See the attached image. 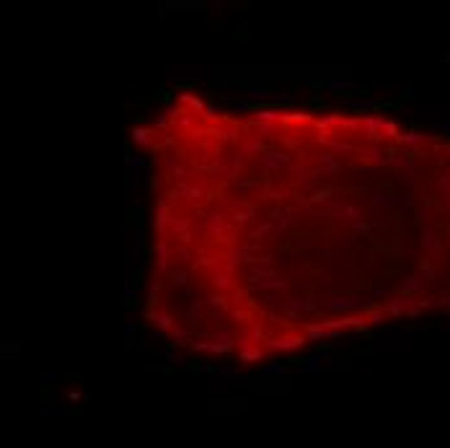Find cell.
I'll use <instances>...</instances> for the list:
<instances>
[{
	"label": "cell",
	"instance_id": "obj_33",
	"mask_svg": "<svg viewBox=\"0 0 450 448\" xmlns=\"http://www.w3.org/2000/svg\"><path fill=\"white\" fill-rule=\"evenodd\" d=\"M269 228H272L269 223H264V225H259V228H256V231L251 233V239H259V236H264V233H267V231H269Z\"/></svg>",
	"mask_w": 450,
	"mask_h": 448
},
{
	"label": "cell",
	"instance_id": "obj_26",
	"mask_svg": "<svg viewBox=\"0 0 450 448\" xmlns=\"http://www.w3.org/2000/svg\"><path fill=\"white\" fill-rule=\"evenodd\" d=\"M380 132H385L388 138H399V127H396V122H391V120H385V122H383Z\"/></svg>",
	"mask_w": 450,
	"mask_h": 448
},
{
	"label": "cell",
	"instance_id": "obj_38",
	"mask_svg": "<svg viewBox=\"0 0 450 448\" xmlns=\"http://www.w3.org/2000/svg\"><path fill=\"white\" fill-rule=\"evenodd\" d=\"M57 378H62L60 373H49V371H47V373H44V376H42V381H44V383H49V381H57Z\"/></svg>",
	"mask_w": 450,
	"mask_h": 448
},
{
	"label": "cell",
	"instance_id": "obj_10",
	"mask_svg": "<svg viewBox=\"0 0 450 448\" xmlns=\"http://www.w3.org/2000/svg\"><path fill=\"white\" fill-rule=\"evenodd\" d=\"M336 210L344 218H350L352 223H360V218H362V213H360V207H357L355 199H352V202H347V199H344V202H336Z\"/></svg>",
	"mask_w": 450,
	"mask_h": 448
},
{
	"label": "cell",
	"instance_id": "obj_19",
	"mask_svg": "<svg viewBox=\"0 0 450 448\" xmlns=\"http://www.w3.org/2000/svg\"><path fill=\"white\" fill-rule=\"evenodd\" d=\"M378 104H380L378 99H362V101H355L352 109H355V112H370V109H375Z\"/></svg>",
	"mask_w": 450,
	"mask_h": 448
},
{
	"label": "cell",
	"instance_id": "obj_14",
	"mask_svg": "<svg viewBox=\"0 0 450 448\" xmlns=\"http://www.w3.org/2000/svg\"><path fill=\"white\" fill-rule=\"evenodd\" d=\"M287 371H290L287 363H274V360H269V363L261 365V373H267V376H284Z\"/></svg>",
	"mask_w": 450,
	"mask_h": 448
},
{
	"label": "cell",
	"instance_id": "obj_40",
	"mask_svg": "<svg viewBox=\"0 0 450 448\" xmlns=\"http://www.w3.org/2000/svg\"><path fill=\"white\" fill-rule=\"evenodd\" d=\"M122 296H124L127 300H130V298H135V296H137V288H124V290H122Z\"/></svg>",
	"mask_w": 450,
	"mask_h": 448
},
{
	"label": "cell",
	"instance_id": "obj_34",
	"mask_svg": "<svg viewBox=\"0 0 450 448\" xmlns=\"http://www.w3.org/2000/svg\"><path fill=\"white\" fill-rule=\"evenodd\" d=\"M215 285L228 288V285H231V277H228V275H217V277H215Z\"/></svg>",
	"mask_w": 450,
	"mask_h": 448
},
{
	"label": "cell",
	"instance_id": "obj_9",
	"mask_svg": "<svg viewBox=\"0 0 450 448\" xmlns=\"http://www.w3.org/2000/svg\"><path fill=\"white\" fill-rule=\"evenodd\" d=\"M246 99L254 104V101H274V96H272V91H267V88H261V86H249L246 88Z\"/></svg>",
	"mask_w": 450,
	"mask_h": 448
},
{
	"label": "cell",
	"instance_id": "obj_18",
	"mask_svg": "<svg viewBox=\"0 0 450 448\" xmlns=\"http://www.w3.org/2000/svg\"><path fill=\"white\" fill-rule=\"evenodd\" d=\"M425 288V280L419 277H406L403 282H399V290H422Z\"/></svg>",
	"mask_w": 450,
	"mask_h": 448
},
{
	"label": "cell",
	"instance_id": "obj_5",
	"mask_svg": "<svg viewBox=\"0 0 450 448\" xmlns=\"http://www.w3.org/2000/svg\"><path fill=\"white\" fill-rule=\"evenodd\" d=\"M130 138H132L135 145H140V148H153L155 145V132L148 130V127H135L130 132Z\"/></svg>",
	"mask_w": 450,
	"mask_h": 448
},
{
	"label": "cell",
	"instance_id": "obj_11",
	"mask_svg": "<svg viewBox=\"0 0 450 448\" xmlns=\"http://www.w3.org/2000/svg\"><path fill=\"white\" fill-rule=\"evenodd\" d=\"M290 158L284 153H261V163L267 169H280V166H284Z\"/></svg>",
	"mask_w": 450,
	"mask_h": 448
},
{
	"label": "cell",
	"instance_id": "obj_6",
	"mask_svg": "<svg viewBox=\"0 0 450 448\" xmlns=\"http://www.w3.org/2000/svg\"><path fill=\"white\" fill-rule=\"evenodd\" d=\"M324 363H326V355L316 350V352H310L308 360L300 365V373H321L324 371Z\"/></svg>",
	"mask_w": 450,
	"mask_h": 448
},
{
	"label": "cell",
	"instance_id": "obj_44",
	"mask_svg": "<svg viewBox=\"0 0 450 448\" xmlns=\"http://www.w3.org/2000/svg\"><path fill=\"white\" fill-rule=\"evenodd\" d=\"M383 225H385L383 218H380V215H373V228H383Z\"/></svg>",
	"mask_w": 450,
	"mask_h": 448
},
{
	"label": "cell",
	"instance_id": "obj_45",
	"mask_svg": "<svg viewBox=\"0 0 450 448\" xmlns=\"http://www.w3.org/2000/svg\"><path fill=\"white\" fill-rule=\"evenodd\" d=\"M251 337H254V340H261V326H259V324L251 329Z\"/></svg>",
	"mask_w": 450,
	"mask_h": 448
},
{
	"label": "cell",
	"instance_id": "obj_42",
	"mask_svg": "<svg viewBox=\"0 0 450 448\" xmlns=\"http://www.w3.org/2000/svg\"><path fill=\"white\" fill-rule=\"evenodd\" d=\"M355 231H357V233L362 231V233H367V236H370V228H367V225H365L362 221H360V223H355Z\"/></svg>",
	"mask_w": 450,
	"mask_h": 448
},
{
	"label": "cell",
	"instance_id": "obj_46",
	"mask_svg": "<svg viewBox=\"0 0 450 448\" xmlns=\"http://www.w3.org/2000/svg\"><path fill=\"white\" fill-rule=\"evenodd\" d=\"M411 91H414V86H411V83L401 86V94H403V96H411Z\"/></svg>",
	"mask_w": 450,
	"mask_h": 448
},
{
	"label": "cell",
	"instance_id": "obj_39",
	"mask_svg": "<svg viewBox=\"0 0 450 448\" xmlns=\"http://www.w3.org/2000/svg\"><path fill=\"white\" fill-rule=\"evenodd\" d=\"M68 399L72 401V404H75V401H83V394H78V391L70 389V391H68Z\"/></svg>",
	"mask_w": 450,
	"mask_h": 448
},
{
	"label": "cell",
	"instance_id": "obj_29",
	"mask_svg": "<svg viewBox=\"0 0 450 448\" xmlns=\"http://www.w3.org/2000/svg\"><path fill=\"white\" fill-rule=\"evenodd\" d=\"M171 337L176 340V345H184V342H187V329H184V326H173Z\"/></svg>",
	"mask_w": 450,
	"mask_h": 448
},
{
	"label": "cell",
	"instance_id": "obj_24",
	"mask_svg": "<svg viewBox=\"0 0 450 448\" xmlns=\"http://www.w3.org/2000/svg\"><path fill=\"white\" fill-rule=\"evenodd\" d=\"M171 259L176 262V264H184L189 259V251L187 249H181V246H173V251H171Z\"/></svg>",
	"mask_w": 450,
	"mask_h": 448
},
{
	"label": "cell",
	"instance_id": "obj_31",
	"mask_svg": "<svg viewBox=\"0 0 450 448\" xmlns=\"http://www.w3.org/2000/svg\"><path fill=\"white\" fill-rule=\"evenodd\" d=\"M362 158L370 161V163H380V148H373L370 153H362Z\"/></svg>",
	"mask_w": 450,
	"mask_h": 448
},
{
	"label": "cell",
	"instance_id": "obj_3",
	"mask_svg": "<svg viewBox=\"0 0 450 448\" xmlns=\"http://www.w3.org/2000/svg\"><path fill=\"white\" fill-rule=\"evenodd\" d=\"M362 303H367L365 298H357V296H336V298H332V300H326V308L329 311H350V308H357V306H362Z\"/></svg>",
	"mask_w": 450,
	"mask_h": 448
},
{
	"label": "cell",
	"instance_id": "obj_21",
	"mask_svg": "<svg viewBox=\"0 0 450 448\" xmlns=\"http://www.w3.org/2000/svg\"><path fill=\"white\" fill-rule=\"evenodd\" d=\"M261 135H267V138H272V135L280 132V124L277 122H259V127H256Z\"/></svg>",
	"mask_w": 450,
	"mask_h": 448
},
{
	"label": "cell",
	"instance_id": "obj_32",
	"mask_svg": "<svg viewBox=\"0 0 450 448\" xmlns=\"http://www.w3.org/2000/svg\"><path fill=\"white\" fill-rule=\"evenodd\" d=\"M249 109H251V101H249V99H241V101L233 104V112H249Z\"/></svg>",
	"mask_w": 450,
	"mask_h": 448
},
{
	"label": "cell",
	"instance_id": "obj_8",
	"mask_svg": "<svg viewBox=\"0 0 450 448\" xmlns=\"http://www.w3.org/2000/svg\"><path fill=\"white\" fill-rule=\"evenodd\" d=\"M251 117H254L256 124L259 122H284V114L277 112V109H256Z\"/></svg>",
	"mask_w": 450,
	"mask_h": 448
},
{
	"label": "cell",
	"instance_id": "obj_36",
	"mask_svg": "<svg viewBox=\"0 0 450 448\" xmlns=\"http://www.w3.org/2000/svg\"><path fill=\"white\" fill-rule=\"evenodd\" d=\"M202 117H205V120H210V122L215 120V109H213V104H207V106H205V112H202Z\"/></svg>",
	"mask_w": 450,
	"mask_h": 448
},
{
	"label": "cell",
	"instance_id": "obj_2",
	"mask_svg": "<svg viewBox=\"0 0 450 448\" xmlns=\"http://www.w3.org/2000/svg\"><path fill=\"white\" fill-rule=\"evenodd\" d=\"M238 360L241 363H256L264 360V350L261 347H251V340H238Z\"/></svg>",
	"mask_w": 450,
	"mask_h": 448
},
{
	"label": "cell",
	"instance_id": "obj_7",
	"mask_svg": "<svg viewBox=\"0 0 450 448\" xmlns=\"http://www.w3.org/2000/svg\"><path fill=\"white\" fill-rule=\"evenodd\" d=\"M171 251L173 249H168V244L166 241H158L155 244V249H153V254H155V264H158V270H166L168 267V262H171Z\"/></svg>",
	"mask_w": 450,
	"mask_h": 448
},
{
	"label": "cell",
	"instance_id": "obj_12",
	"mask_svg": "<svg viewBox=\"0 0 450 448\" xmlns=\"http://www.w3.org/2000/svg\"><path fill=\"white\" fill-rule=\"evenodd\" d=\"M306 337H308V340H313V342L329 340V329H326L324 324H308V326H306Z\"/></svg>",
	"mask_w": 450,
	"mask_h": 448
},
{
	"label": "cell",
	"instance_id": "obj_23",
	"mask_svg": "<svg viewBox=\"0 0 450 448\" xmlns=\"http://www.w3.org/2000/svg\"><path fill=\"white\" fill-rule=\"evenodd\" d=\"M385 319H388V311H373V314L367 316V322H370L373 326H383Z\"/></svg>",
	"mask_w": 450,
	"mask_h": 448
},
{
	"label": "cell",
	"instance_id": "obj_1",
	"mask_svg": "<svg viewBox=\"0 0 450 448\" xmlns=\"http://www.w3.org/2000/svg\"><path fill=\"white\" fill-rule=\"evenodd\" d=\"M303 342H306V337H303V334L274 337V340L267 342V350L269 352H292V350H298V347H303Z\"/></svg>",
	"mask_w": 450,
	"mask_h": 448
},
{
	"label": "cell",
	"instance_id": "obj_41",
	"mask_svg": "<svg viewBox=\"0 0 450 448\" xmlns=\"http://www.w3.org/2000/svg\"><path fill=\"white\" fill-rule=\"evenodd\" d=\"M122 329H124V334H132L135 329H137V324H135V322H124V326H122Z\"/></svg>",
	"mask_w": 450,
	"mask_h": 448
},
{
	"label": "cell",
	"instance_id": "obj_17",
	"mask_svg": "<svg viewBox=\"0 0 450 448\" xmlns=\"http://www.w3.org/2000/svg\"><path fill=\"white\" fill-rule=\"evenodd\" d=\"M179 99H181V101H187V104H189L191 109H194V112H197V114H202V112H205V106H207V104H205V101H202V99H199V96H189V94H181Z\"/></svg>",
	"mask_w": 450,
	"mask_h": 448
},
{
	"label": "cell",
	"instance_id": "obj_20",
	"mask_svg": "<svg viewBox=\"0 0 450 448\" xmlns=\"http://www.w3.org/2000/svg\"><path fill=\"white\" fill-rule=\"evenodd\" d=\"M166 360L173 363V365H181V363H187V352H184L181 347L179 350H166Z\"/></svg>",
	"mask_w": 450,
	"mask_h": 448
},
{
	"label": "cell",
	"instance_id": "obj_13",
	"mask_svg": "<svg viewBox=\"0 0 450 448\" xmlns=\"http://www.w3.org/2000/svg\"><path fill=\"white\" fill-rule=\"evenodd\" d=\"M148 319H150V322H155V324H158V326L163 329V332H166V329L171 332V329L176 326V324H173V319H171L168 314H161V311H150V314H148Z\"/></svg>",
	"mask_w": 450,
	"mask_h": 448
},
{
	"label": "cell",
	"instance_id": "obj_16",
	"mask_svg": "<svg viewBox=\"0 0 450 448\" xmlns=\"http://www.w3.org/2000/svg\"><path fill=\"white\" fill-rule=\"evenodd\" d=\"M329 88H332V91H357L362 86L355 83V80H329Z\"/></svg>",
	"mask_w": 450,
	"mask_h": 448
},
{
	"label": "cell",
	"instance_id": "obj_30",
	"mask_svg": "<svg viewBox=\"0 0 450 448\" xmlns=\"http://www.w3.org/2000/svg\"><path fill=\"white\" fill-rule=\"evenodd\" d=\"M380 205H388V199L380 189H373V207H380Z\"/></svg>",
	"mask_w": 450,
	"mask_h": 448
},
{
	"label": "cell",
	"instance_id": "obj_25",
	"mask_svg": "<svg viewBox=\"0 0 450 448\" xmlns=\"http://www.w3.org/2000/svg\"><path fill=\"white\" fill-rule=\"evenodd\" d=\"M425 138H422L419 132H409V135H399V143H403V145H414V143H422Z\"/></svg>",
	"mask_w": 450,
	"mask_h": 448
},
{
	"label": "cell",
	"instance_id": "obj_22",
	"mask_svg": "<svg viewBox=\"0 0 450 448\" xmlns=\"http://www.w3.org/2000/svg\"><path fill=\"white\" fill-rule=\"evenodd\" d=\"M207 308H210V311H225L228 303H225L223 296H213V298H207Z\"/></svg>",
	"mask_w": 450,
	"mask_h": 448
},
{
	"label": "cell",
	"instance_id": "obj_15",
	"mask_svg": "<svg viewBox=\"0 0 450 448\" xmlns=\"http://www.w3.org/2000/svg\"><path fill=\"white\" fill-rule=\"evenodd\" d=\"M385 306H388V314L391 316H401V314H406V308H409L399 296H391L388 300H385Z\"/></svg>",
	"mask_w": 450,
	"mask_h": 448
},
{
	"label": "cell",
	"instance_id": "obj_4",
	"mask_svg": "<svg viewBox=\"0 0 450 448\" xmlns=\"http://www.w3.org/2000/svg\"><path fill=\"white\" fill-rule=\"evenodd\" d=\"M173 221V218H168V202L166 199H158V215H155V233L161 236H166V231H168V223Z\"/></svg>",
	"mask_w": 450,
	"mask_h": 448
},
{
	"label": "cell",
	"instance_id": "obj_28",
	"mask_svg": "<svg viewBox=\"0 0 450 448\" xmlns=\"http://www.w3.org/2000/svg\"><path fill=\"white\" fill-rule=\"evenodd\" d=\"M158 296H161L158 282H150V285H148V303H150V306H155V300H158Z\"/></svg>",
	"mask_w": 450,
	"mask_h": 448
},
{
	"label": "cell",
	"instance_id": "obj_37",
	"mask_svg": "<svg viewBox=\"0 0 450 448\" xmlns=\"http://www.w3.org/2000/svg\"><path fill=\"white\" fill-rule=\"evenodd\" d=\"M326 197H329V189H326V192H316V195L310 197V202H324Z\"/></svg>",
	"mask_w": 450,
	"mask_h": 448
},
{
	"label": "cell",
	"instance_id": "obj_43",
	"mask_svg": "<svg viewBox=\"0 0 450 448\" xmlns=\"http://www.w3.org/2000/svg\"><path fill=\"white\" fill-rule=\"evenodd\" d=\"M370 298H391V296H388V290H373Z\"/></svg>",
	"mask_w": 450,
	"mask_h": 448
},
{
	"label": "cell",
	"instance_id": "obj_27",
	"mask_svg": "<svg viewBox=\"0 0 450 448\" xmlns=\"http://www.w3.org/2000/svg\"><path fill=\"white\" fill-rule=\"evenodd\" d=\"M210 231L223 233V215H210Z\"/></svg>",
	"mask_w": 450,
	"mask_h": 448
},
{
	"label": "cell",
	"instance_id": "obj_35",
	"mask_svg": "<svg viewBox=\"0 0 450 448\" xmlns=\"http://www.w3.org/2000/svg\"><path fill=\"white\" fill-rule=\"evenodd\" d=\"M187 282V272H173V285H184Z\"/></svg>",
	"mask_w": 450,
	"mask_h": 448
}]
</instances>
